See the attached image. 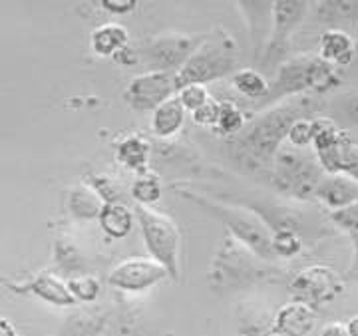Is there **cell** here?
I'll return each instance as SVG.
<instances>
[{
  "mask_svg": "<svg viewBox=\"0 0 358 336\" xmlns=\"http://www.w3.org/2000/svg\"><path fill=\"white\" fill-rule=\"evenodd\" d=\"M320 108L317 96H296L279 103H273L263 114L253 117L241 131L235 143L241 159L255 166L268 168L281 149L282 140L289 136V129L296 119L315 114Z\"/></svg>",
  "mask_w": 358,
  "mask_h": 336,
  "instance_id": "1",
  "label": "cell"
},
{
  "mask_svg": "<svg viewBox=\"0 0 358 336\" xmlns=\"http://www.w3.org/2000/svg\"><path fill=\"white\" fill-rule=\"evenodd\" d=\"M338 84L341 76L333 64L324 62L319 54H301L279 64L265 100L273 105L296 96L324 94L334 90Z\"/></svg>",
  "mask_w": 358,
  "mask_h": 336,
  "instance_id": "2",
  "label": "cell"
},
{
  "mask_svg": "<svg viewBox=\"0 0 358 336\" xmlns=\"http://www.w3.org/2000/svg\"><path fill=\"white\" fill-rule=\"evenodd\" d=\"M237 66V44L225 28H215L201 38L189 60L176 72V86L203 84L227 76Z\"/></svg>",
  "mask_w": 358,
  "mask_h": 336,
  "instance_id": "3",
  "label": "cell"
},
{
  "mask_svg": "<svg viewBox=\"0 0 358 336\" xmlns=\"http://www.w3.org/2000/svg\"><path fill=\"white\" fill-rule=\"evenodd\" d=\"M136 215L140 221L143 241L154 261H157L169 277H179V253H181V233L176 221L169 215L152 209V207L138 205Z\"/></svg>",
  "mask_w": 358,
  "mask_h": 336,
  "instance_id": "4",
  "label": "cell"
},
{
  "mask_svg": "<svg viewBox=\"0 0 358 336\" xmlns=\"http://www.w3.org/2000/svg\"><path fill=\"white\" fill-rule=\"evenodd\" d=\"M273 177L282 193L299 199H308L317 191L320 180L324 177V171L317 157L291 147V149H279L273 161Z\"/></svg>",
  "mask_w": 358,
  "mask_h": 336,
  "instance_id": "5",
  "label": "cell"
},
{
  "mask_svg": "<svg viewBox=\"0 0 358 336\" xmlns=\"http://www.w3.org/2000/svg\"><path fill=\"white\" fill-rule=\"evenodd\" d=\"M199 205L211 209L209 213H213L215 217L223 221L229 231L235 235V239L241 245L249 247L255 255L263 258H273L275 251H273V233L268 231L267 223L255 215L253 211L247 209H239V207L225 205V203H207L203 199L197 197Z\"/></svg>",
  "mask_w": 358,
  "mask_h": 336,
  "instance_id": "6",
  "label": "cell"
},
{
  "mask_svg": "<svg viewBox=\"0 0 358 336\" xmlns=\"http://www.w3.org/2000/svg\"><path fill=\"white\" fill-rule=\"evenodd\" d=\"M201 38L189 34H162L155 36L138 50L143 64L150 66V72H178L189 60Z\"/></svg>",
  "mask_w": 358,
  "mask_h": 336,
  "instance_id": "7",
  "label": "cell"
},
{
  "mask_svg": "<svg viewBox=\"0 0 358 336\" xmlns=\"http://www.w3.org/2000/svg\"><path fill=\"white\" fill-rule=\"evenodd\" d=\"M308 4L303 0L273 2V32L265 48V64H279L289 52L291 36L307 16Z\"/></svg>",
  "mask_w": 358,
  "mask_h": 336,
  "instance_id": "8",
  "label": "cell"
},
{
  "mask_svg": "<svg viewBox=\"0 0 358 336\" xmlns=\"http://www.w3.org/2000/svg\"><path fill=\"white\" fill-rule=\"evenodd\" d=\"M176 94V72H145L129 82L124 98L138 112H154Z\"/></svg>",
  "mask_w": 358,
  "mask_h": 336,
  "instance_id": "9",
  "label": "cell"
},
{
  "mask_svg": "<svg viewBox=\"0 0 358 336\" xmlns=\"http://www.w3.org/2000/svg\"><path fill=\"white\" fill-rule=\"evenodd\" d=\"M167 277V271L154 258L129 257L117 263L108 275V283L128 293L148 291Z\"/></svg>",
  "mask_w": 358,
  "mask_h": 336,
  "instance_id": "10",
  "label": "cell"
},
{
  "mask_svg": "<svg viewBox=\"0 0 358 336\" xmlns=\"http://www.w3.org/2000/svg\"><path fill=\"white\" fill-rule=\"evenodd\" d=\"M293 293L301 302H307L313 307L317 302H324L336 297L341 293V281L331 267L313 265L294 277Z\"/></svg>",
  "mask_w": 358,
  "mask_h": 336,
  "instance_id": "11",
  "label": "cell"
},
{
  "mask_svg": "<svg viewBox=\"0 0 358 336\" xmlns=\"http://www.w3.org/2000/svg\"><path fill=\"white\" fill-rule=\"evenodd\" d=\"M315 195L322 205L338 211L358 201V181L346 173H324Z\"/></svg>",
  "mask_w": 358,
  "mask_h": 336,
  "instance_id": "12",
  "label": "cell"
},
{
  "mask_svg": "<svg viewBox=\"0 0 358 336\" xmlns=\"http://www.w3.org/2000/svg\"><path fill=\"white\" fill-rule=\"evenodd\" d=\"M317 314L307 302H289L277 314V333L282 336H305L313 330Z\"/></svg>",
  "mask_w": 358,
  "mask_h": 336,
  "instance_id": "13",
  "label": "cell"
},
{
  "mask_svg": "<svg viewBox=\"0 0 358 336\" xmlns=\"http://www.w3.org/2000/svg\"><path fill=\"white\" fill-rule=\"evenodd\" d=\"M355 52H357V46L348 32L341 30V28H331V30L322 32L319 56L324 62L333 64L334 68L350 64L355 58Z\"/></svg>",
  "mask_w": 358,
  "mask_h": 336,
  "instance_id": "14",
  "label": "cell"
},
{
  "mask_svg": "<svg viewBox=\"0 0 358 336\" xmlns=\"http://www.w3.org/2000/svg\"><path fill=\"white\" fill-rule=\"evenodd\" d=\"M20 288H28L34 295H38L40 298H44L46 302L58 305V307H68V305L76 302V298L72 297V293L68 288V283H64L62 279H58L54 272L42 271L26 286H20Z\"/></svg>",
  "mask_w": 358,
  "mask_h": 336,
  "instance_id": "15",
  "label": "cell"
},
{
  "mask_svg": "<svg viewBox=\"0 0 358 336\" xmlns=\"http://www.w3.org/2000/svg\"><path fill=\"white\" fill-rule=\"evenodd\" d=\"M129 34L128 30L117 22L98 26L92 36H90V46L98 56H115L128 46Z\"/></svg>",
  "mask_w": 358,
  "mask_h": 336,
  "instance_id": "16",
  "label": "cell"
},
{
  "mask_svg": "<svg viewBox=\"0 0 358 336\" xmlns=\"http://www.w3.org/2000/svg\"><path fill=\"white\" fill-rule=\"evenodd\" d=\"M185 119V110L179 103L178 96H173L171 100L164 102L152 114V131L157 138H169L173 133H178Z\"/></svg>",
  "mask_w": 358,
  "mask_h": 336,
  "instance_id": "17",
  "label": "cell"
},
{
  "mask_svg": "<svg viewBox=\"0 0 358 336\" xmlns=\"http://www.w3.org/2000/svg\"><path fill=\"white\" fill-rule=\"evenodd\" d=\"M103 199L90 185H76L68 195V209L78 219H94L100 217L103 209Z\"/></svg>",
  "mask_w": 358,
  "mask_h": 336,
  "instance_id": "18",
  "label": "cell"
},
{
  "mask_svg": "<svg viewBox=\"0 0 358 336\" xmlns=\"http://www.w3.org/2000/svg\"><path fill=\"white\" fill-rule=\"evenodd\" d=\"M115 159L124 168L134 169V171H141V169H145L148 159H150V143L140 133L128 136V138H124L122 142L117 143V147H115Z\"/></svg>",
  "mask_w": 358,
  "mask_h": 336,
  "instance_id": "19",
  "label": "cell"
},
{
  "mask_svg": "<svg viewBox=\"0 0 358 336\" xmlns=\"http://www.w3.org/2000/svg\"><path fill=\"white\" fill-rule=\"evenodd\" d=\"M98 219H100L103 231L108 233L110 237H114V239H124L131 233L134 215H131L128 207L117 203V201L115 203H106Z\"/></svg>",
  "mask_w": 358,
  "mask_h": 336,
  "instance_id": "20",
  "label": "cell"
},
{
  "mask_svg": "<svg viewBox=\"0 0 358 336\" xmlns=\"http://www.w3.org/2000/svg\"><path fill=\"white\" fill-rule=\"evenodd\" d=\"M231 86L247 98L257 100V98H267L271 84L263 74H259L255 70H239L231 76Z\"/></svg>",
  "mask_w": 358,
  "mask_h": 336,
  "instance_id": "21",
  "label": "cell"
},
{
  "mask_svg": "<svg viewBox=\"0 0 358 336\" xmlns=\"http://www.w3.org/2000/svg\"><path fill=\"white\" fill-rule=\"evenodd\" d=\"M334 114V122H345L348 126L358 128V88L343 92L331 105Z\"/></svg>",
  "mask_w": 358,
  "mask_h": 336,
  "instance_id": "22",
  "label": "cell"
},
{
  "mask_svg": "<svg viewBox=\"0 0 358 336\" xmlns=\"http://www.w3.org/2000/svg\"><path fill=\"white\" fill-rule=\"evenodd\" d=\"M131 197L138 201V205L150 207L162 197V183L154 175L140 177L131 185Z\"/></svg>",
  "mask_w": 358,
  "mask_h": 336,
  "instance_id": "23",
  "label": "cell"
},
{
  "mask_svg": "<svg viewBox=\"0 0 358 336\" xmlns=\"http://www.w3.org/2000/svg\"><path fill=\"white\" fill-rule=\"evenodd\" d=\"M243 128H245L243 112L237 108V103L221 102V108H219L217 129H221L223 133H241Z\"/></svg>",
  "mask_w": 358,
  "mask_h": 336,
  "instance_id": "24",
  "label": "cell"
},
{
  "mask_svg": "<svg viewBox=\"0 0 358 336\" xmlns=\"http://www.w3.org/2000/svg\"><path fill=\"white\" fill-rule=\"evenodd\" d=\"M178 100L179 103L183 105V110L185 112H197L201 105L211 100V96H209V90H207V86L203 84H189V86H183L181 90H178Z\"/></svg>",
  "mask_w": 358,
  "mask_h": 336,
  "instance_id": "25",
  "label": "cell"
},
{
  "mask_svg": "<svg viewBox=\"0 0 358 336\" xmlns=\"http://www.w3.org/2000/svg\"><path fill=\"white\" fill-rule=\"evenodd\" d=\"M68 288L72 297L80 300H96L100 295V283L92 275H78L68 279Z\"/></svg>",
  "mask_w": 358,
  "mask_h": 336,
  "instance_id": "26",
  "label": "cell"
},
{
  "mask_svg": "<svg viewBox=\"0 0 358 336\" xmlns=\"http://www.w3.org/2000/svg\"><path fill=\"white\" fill-rule=\"evenodd\" d=\"M303 249V239L294 231L273 233V251L275 257H294Z\"/></svg>",
  "mask_w": 358,
  "mask_h": 336,
  "instance_id": "27",
  "label": "cell"
},
{
  "mask_svg": "<svg viewBox=\"0 0 358 336\" xmlns=\"http://www.w3.org/2000/svg\"><path fill=\"white\" fill-rule=\"evenodd\" d=\"M287 140L296 149H305L308 145H313V119H308V117L296 119L289 129Z\"/></svg>",
  "mask_w": 358,
  "mask_h": 336,
  "instance_id": "28",
  "label": "cell"
},
{
  "mask_svg": "<svg viewBox=\"0 0 358 336\" xmlns=\"http://www.w3.org/2000/svg\"><path fill=\"white\" fill-rule=\"evenodd\" d=\"M331 219L348 233L358 231V201H355L352 205L338 209V211H331Z\"/></svg>",
  "mask_w": 358,
  "mask_h": 336,
  "instance_id": "29",
  "label": "cell"
},
{
  "mask_svg": "<svg viewBox=\"0 0 358 336\" xmlns=\"http://www.w3.org/2000/svg\"><path fill=\"white\" fill-rule=\"evenodd\" d=\"M56 261L62 269H76L80 265V255H78L76 247L70 241H56Z\"/></svg>",
  "mask_w": 358,
  "mask_h": 336,
  "instance_id": "30",
  "label": "cell"
},
{
  "mask_svg": "<svg viewBox=\"0 0 358 336\" xmlns=\"http://www.w3.org/2000/svg\"><path fill=\"white\" fill-rule=\"evenodd\" d=\"M219 108H221V103L215 102L213 98L209 100V102L201 105L197 112H193V122L195 124H199V126H217V119H219Z\"/></svg>",
  "mask_w": 358,
  "mask_h": 336,
  "instance_id": "31",
  "label": "cell"
},
{
  "mask_svg": "<svg viewBox=\"0 0 358 336\" xmlns=\"http://www.w3.org/2000/svg\"><path fill=\"white\" fill-rule=\"evenodd\" d=\"M343 173L358 181V143H346L345 157H343Z\"/></svg>",
  "mask_w": 358,
  "mask_h": 336,
  "instance_id": "32",
  "label": "cell"
},
{
  "mask_svg": "<svg viewBox=\"0 0 358 336\" xmlns=\"http://www.w3.org/2000/svg\"><path fill=\"white\" fill-rule=\"evenodd\" d=\"M136 0H103L102 6L114 14H128L136 8Z\"/></svg>",
  "mask_w": 358,
  "mask_h": 336,
  "instance_id": "33",
  "label": "cell"
},
{
  "mask_svg": "<svg viewBox=\"0 0 358 336\" xmlns=\"http://www.w3.org/2000/svg\"><path fill=\"white\" fill-rule=\"evenodd\" d=\"M320 336H350V333H348V328H346L345 324L333 323L329 324V326H324V330H322Z\"/></svg>",
  "mask_w": 358,
  "mask_h": 336,
  "instance_id": "34",
  "label": "cell"
},
{
  "mask_svg": "<svg viewBox=\"0 0 358 336\" xmlns=\"http://www.w3.org/2000/svg\"><path fill=\"white\" fill-rule=\"evenodd\" d=\"M350 237H352V245H355V255H352V265H350V269H348L346 275L358 279V231L350 233Z\"/></svg>",
  "mask_w": 358,
  "mask_h": 336,
  "instance_id": "35",
  "label": "cell"
},
{
  "mask_svg": "<svg viewBox=\"0 0 358 336\" xmlns=\"http://www.w3.org/2000/svg\"><path fill=\"white\" fill-rule=\"evenodd\" d=\"M0 336H18L16 335V330H14V326L10 324V321L0 319Z\"/></svg>",
  "mask_w": 358,
  "mask_h": 336,
  "instance_id": "36",
  "label": "cell"
},
{
  "mask_svg": "<svg viewBox=\"0 0 358 336\" xmlns=\"http://www.w3.org/2000/svg\"><path fill=\"white\" fill-rule=\"evenodd\" d=\"M348 333H350V336H358V316L357 319H352L350 323H348Z\"/></svg>",
  "mask_w": 358,
  "mask_h": 336,
  "instance_id": "37",
  "label": "cell"
}]
</instances>
